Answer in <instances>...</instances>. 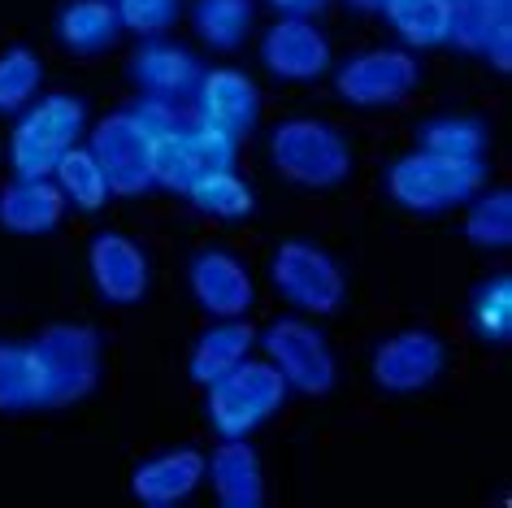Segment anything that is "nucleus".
I'll list each match as a JSON object with an SVG mask.
<instances>
[{
  "label": "nucleus",
  "mask_w": 512,
  "mask_h": 508,
  "mask_svg": "<svg viewBox=\"0 0 512 508\" xmlns=\"http://www.w3.org/2000/svg\"><path fill=\"white\" fill-rule=\"evenodd\" d=\"M486 187V161H456L439 152L413 148L391 161L387 196L408 213H447L469 205Z\"/></svg>",
  "instance_id": "1"
},
{
  "label": "nucleus",
  "mask_w": 512,
  "mask_h": 508,
  "mask_svg": "<svg viewBox=\"0 0 512 508\" xmlns=\"http://www.w3.org/2000/svg\"><path fill=\"white\" fill-rule=\"evenodd\" d=\"M87 126V105L70 92L31 100L9 131V170L14 179H53L57 161L79 144Z\"/></svg>",
  "instance_id": "2"
},
{
  "label": "nucleus",
  "mask_w": 512,
  "mask_h": 508,
  "mask_svg": "<svg viewBox=\"0 0 512 508\" xmlns=\"http://www.w3.org/2000/svg\"><path fill=\"white\" fill-rule=\"evenodd\" d=\"M287 391V378L270 361L243 357L235 370H226L204 387V413H209V426L222 439H248L256 426H265L283 409Z\"/></svg>",
  "instance_id": "3"
},
{
  "label": "nucleus",
  "mask_w": 512,
  "mask_h": 508,
  "mask_svg": "<svg viewBox=\"0 0 512 508\" xmlns=\"http://www.w3.org/2000/svg\"><path fill=\"white\" fill-rule=\"evenodd\" d=\"M270 157H274V170L287 183L313 187V192H330V187L348 183V174L356 165L348 139L330 122H317V118L278 122L270 135Z\"/></svg>",
  "instance_id": "4"
},
{
  "label": "nucleus",
  "mask_w": 512,
  "mask_h": 508,
  "mask_svg": "<svg viewBox=\"0 0 512 508\" xmlns=\"http://www.w3.org/2000/svg\"><path fill=\"white\" fill-rule=\"evenodd\" d=\"M44 365V409H66L100 383V335L79 322H53L31 339Z\"/></svg>",
  "instance_id": "5"
},
{
  "label": "nucleus",
  "mask_w": 512,
  "mask_h": 508,
  "mask_svg": "<svg viewBox=\"0 0 512 508\" xmlns=\"http://www.w3.org/2000/svg\"><path fill=\"white\" fill-rule=\"evenodd\" d=\"M239 139H230L213 126H204L196 113H183L174 126L152 135V187H165V192H183L200 179L204 170H226L235 165Z\"/></svg>",
  "instance_id": "6"
},
{
  "label": "nucleus",
  "mask_w": 512,
  "mask_h": 508,
  "mask_svg": "<svg viewBox=\"0 0 512 508\" xmlns=\"http://www.w3.org/2000/svg\"><path fill=\"white\" fill-rule=\"evenodd\" d=\"M270 283L278 287L283 300H291L300 313H313V317L339 313L343 300H348V278H343L339 261L326 248L304 244V239H287V244L274 248Z\"/></svg>",
  "instance_id": "7"
},
{
  "label": "nucleus",
  "mask_w": 512,
  "mask_h": 508,
  "mask_svg": "<svg viewBox=\"0 0 512 508\" xmlns=\"http://www.w3.org/2000/svg\"><path fill=\"white\" fill-rule=\"evenodd\" d=\"M256 339H261L265 357L287 378L291 391H300V396H330L335 391L339 383L335 352H330L326 335L313 322H304V317H278Z\"/></svg>",
  "instance_id": "8"
},
{
  "label": "nucleus",
  "mask_w": 512,
  "mask_h": 508,
  "mask_svg": "<svg viewBox=\"0 0 512 508\" xmlns=\"http://www.w3.org/2000/svg\"><path fill=\"white\" fill-rule=\"evenodd\" d=\"M417 83H421V61L413 57V48H369V53L343 61L335 74V92L352 109L400 105V100L417 92Z\"/></svg>",
  "instance_id": "9"
},
{
  "label": "nucleus",
  "mask_w": 512,
  "mask_h": 508,
  "mask_svg": "<svg viewBox=\"0 0 512 508\" xmlns=\"http://www.w3.org/2000/svg\"><path fill=\"white\" fill-rule=\"evenodd\" d=\"M87 148H92L96 165L105 170V183L113 196H144L152 187V135L139 126L131 109L100 118Z\"/></svg>",
  "instance_id": "10"
},
{
  "label": "nucleus",
  "mask_w": 512,
  "mask_h": 508,
  "mask_svg": "<svg viewBox=\"0 0 512 508\" xmlns=\"http://www.w3.org/2000/svg\"><path fill=\"white\" fill-rule=\"evenodd\" d=\"M443 365H447V348L434 330H400V335L382 339L374 348L369 374L391 396H413V391H426L443 374Z\"/></svg>",
  "instance_id": "11"
},
{
  "label": "nucleus",
  "mask_w": 512,
  "mask_h": 508,
  "mask_svg": "<svg viewBox=\"0 0 512 508\" xmlns=\"http://www.w3.org/2000/svg\"><path fill=\"white\" fill-rule=\"evenodd\" d=\"M187 287L209 317H248L256 304V283L235 252L204 248L187 265Z\"/></svg>",
  "instance_id": "12"
},
{
  "label": "nucleus",
  "mask_w": 512,
  "mask_h": 508,
  "mask_svg": "<svg viewBox=\"0 0 512 508\" xmlns=\"http://www.w3.org/2000/svg\"><path fill=\"white\" fill-rule=\"evenodd\" d=\"M191 100H196V118L230 139L252 135L256 118H261V87L243 70H204Z\"/></svg>",
  "instance_id": "13"
},
{
  "label": "nucleus",
  "mask_w": 512,
  "mask_h": 508,
  "mask_svg": "<svg viewBox=\"0 0 512 508\" xmlns=\"http://www.w3.org/2000/svg\"><path fill=\"white\" fill-rule=\"evenodd\" d=\"M87 270H92L100 300L122 304V309L126 304H139L152 287L148 252L118 231H100L92 244H87Z\"/></svg>",
  "instance_id": "14"
},
{
  "label": "nucleus",
  "mask_w": 512,
  "mask_h": 508,
  "mask_svg": "<svg viewBox=\"0 0 512 508\" xmlns=\"http://www.w3.org/2000/svg\"><path fill=\"white\" fill-rule=\"evenodd\" d=\"M261 61L274 79L313 83L330 70V40L309 18H278L261 40Z\"/></svg>",
  "instance_id": "15"
},
{
  "label": "nucleus",
  "mask_w": 512,
  "mask_h": 508,
  "mask_svg": "<svg viewBox=\"0 0 512 508\" xmlns=\"http://www.w3.org/2000/svg\"><path fill=\"white\" fill-rule=\"evenodd\" d=\"M452 44L486 57L499 74L512 66V0H452Z\"/></svg>",
  "instance_id": "16"
},
{
  "label": "nucleus",
  "mask_w": 512,
  "mask_h": 508,
  "mask_svg": "<svg viewBox=\"0 0 512 508\" xmlns=\"http://www.w3.org/2000/svg\"><path fill=\"white\" fill-rule=\"evenodd\" d=\"M200 61L196 53L165 40H148L139 53L131 57V83L152 100H170V105H183V100L196 92L200 83Z\"/></svg>",
  "instance_id": "17"
},
{
  "label": "nucleus",
  "mask_w": 512,
  "mask_h": 508,
  "mask_svg": "<svg viewBox=\"0 0 512 508\" xmlns=\"http://www.w3.org/2000/svg\"><path fill=\"white\" fill-rule=\"evenodd\" d=\"M204 478L222 508H261L265 504V469L248 439H222L213 456H204Z\"/></svg>",
  "instance_id": "18"
},
{
  "label": "nucleus",
  "mask_w": 512,
  "mask_h": 508,
  "mask_svg": "<svg viewBox=\"0 0 512 508\" xmlns=\"http://www.w3.org/2000/svg\"><path fill=\"white\" fill-rule=\"evenodd\" d=\"M200 482H204V452L174 448V452H161V456H152V461L135 465L131 495L148 508H174V504H183Z\"/></svg>",
  "instance_id": "19"
},
{
  "label": "nucleus",
  "mask_w": 512,
  "mask_h": 508,
  "mask_svg": "<svg viewBox=\"0 0 512 508\" xmlns=\"http://www.w3.org/2000/svg\"><path fill=\"white\" fill-rule=\"evenodd\" d=\"M66 218V196L53 179H14L0 192V226L14 235H48Z\"/></svg>",
  "instance_id": "20"
},
{
  "label": "nucleus",
  "mask_w": 512,
  "mask_h": 508,
  "mask_svg": "<svg viewBox=\"0 0 512 508\" xmlns=\"http://www.w3.org/2000/svg\"><path fill=\"white\" fill-rule=\"evenodd\" d=\"M252 344H256V330L243 322V317H217V326H209L196 344H191V357H187L191 383L209 387L213 378L235 370V365L252 352Z\"/></svg>",
  "instance_id": "21"
},
{
  "label": "nucleus",
  "mask_w": 512,
  "mask_h": 508,
  "mask_svg": "<svg viewBox=\"0 0 512 508\" xmlns=\"http://www.w3.org/2000/svg\"><path fill=\"white\" fill-rule=\"evenodd\" d=\"M118 35H122V22L113 0H70L57 14V40L66 53H79V57L105 53V48L118 44Z\"/></svg>",
  "instance_id": "22"
},
{
  "label": "nucleus",
  "mask_w": 512,
  "mask_h": 508,
  "mask_svg": "<svg viewBox=\"0 0 512 508\" xmlns=\"http://www.w3.org/2000/svg\"><path fill=\"white\" fill-rule=\"evenodd\" d=\"M44 409V365L35 344H0V413Z\"/></svg>",
  "instance_id": "23"
},
{
  "label": "nucleus",
  "mask_w": 512,
  "mask_h": 508,
  "mask_svg": "<svg viewBox=\"0 0 512 508\" xmlns=\"http://www.w3.org/2000/svg\"><path fill=\"white\" fill-rule=\"evenodd\" d=\"M382 14L404 40V48L452 44V0H387Z\"/></svg>",
  "instance_id": "24"
},
{
  "label": "nucleus",
  "mask_w": 512,
  "mask_h": 508,
  "mask_svg": "<svg viewBox=\"0 0 512 508\" xmlns=\"http://www.w3.org/2000/svg\"><path fill=\"white\" fill-rule=\"evenodd\" d=\"M417 148L439 152V157H456V161H486L491 148V131L482 118H465V113H447L434 118L417 131Z\"/></svg>",
  "instance_id": "25"
},
{
  "label": "nucleus",
  "mask_w": 512,
  "mask_h": 508,
  "mask_svg": "<svg viewBox=\"0 0 512 508\" xmlns=\"http://www.w3.org/2000/svg\"><path fill=\"white\" fill-rule=\"evenodd\" d=\"M187 196L200 213L222 218V222H239V218H248V213H256V192L230 170V165L226 170H204L200 179L187 187Z\"/></svg>",
  "instance_id": "26"
},
{
  "label": "nucleus",
  "mask_w": 512,
  "mask_h": 508,
  "mask_svg": "<svg viewBox=\"0 0 512 508\" xmlns=\"http://www.w3.org/2000/svg\"><path fill=\"white\" fill-rule=\"evenodd\" d=\"M53 183L61 187V196H66V205H74L79 213H96V209H105V200H109L105 170H100V165H96L92 148H79V144H74V148L66 152V157L57 161Z\"/></svg>",
  "instance_id": "27"
},
{
  "label": "nucleus",
  "mask_w": 512,
  "mask_h": 508,
  "mask_svg": "<svg viewBox=\"0 0 512 508\" xmlns=\"http://www.w3.org/2000/svg\"><path fill=\"white\" fill-rule=\"evenodd\" d=\"M191 27L209 48L217 53H230L248 40L252 27V0H196L191 9Z\"/></svg>",
  "instance_id": "28"
},
{
  "label": "nucleus",
  "mask_w": 512,
  "mask_h": 508,
  "mask_svg": "<svg viewBox=\"0 0 512 508\" xmlns=\"http://www.w3.org/2000/svg\"><path fill=\"white\" fill-rule=\"evenodd\" d=\"M465 239L482 252H504L512 244V192L495 187V192H482L469 200L465 213Z\"/></svg>",
  "instance_id": "29"
},
{
  "label": "nucleus",
  "mask_w": 512,
  "mask_h": 508,
  "mask_svg": "<svg viewBox=\"0 0 512 508\" xmlns=\"http://www.w3.org/2000/svg\"><path fill=\"white\" fill-rule=\"evenodd\" d=\"M44 83V66L27 44H14L0 53V113H22Z\"/></svg>",
  "instance_id": "30"
},
{
  "label": "nucleus",
  "mask_w": 512,
  "mask_h": 508,
  "mask_svg": "<svg viewBox=\"0 0 512 508\" xmlns=\"http://www.w3.org/2000/svg\"><path fill=\"white\" fill-rule=\"evenodd\" d=\"M469 317H473V330H478L486 344H508V335H512V278L495 274V278H486V283H478Z\"/></svg>",
  "instance_id": "31"
},
{
  "label": "nucleus",
  "mask_w": 512,
  "mask_h": 508,
  "mask_svg": "<svg viewBox=\"0 0 512 508\" xmlns=\"http://www.w3.org/2000/svg\"><path fill=\"white\" fill-rule=\"evenodd\" d=\"M122 31H135L139 40H161L178 18V0H113Z\"/></svg>",
  "instance_id": "32"
},
{
  "label": "nucleus",
  "mask_w": 512,
  "mask_h": 508,
  "mask_svg": "<svg viewBox=\"0 0 512 508\" xmlns=\"http://www.w3.org/2000/svg\"><path fill=\"white\" fill-rule=\"evenodd\" d=\"M270 5L283 18H313V14H322L326 9V0H270Z\"/></svg>",
  "instance_id": "33"
},
{
  "label": "nucleus",
  "mask_w": 512,
  "mask_h": 508,
  "mask_svg": "<svg viewBox=\"0 0 512 508\" xmlns=\"http://www.w3.org/2000/svg\"><path fill=\"white\" fill-rule=\"evenodd\" d=\"M352 9H361V14H382V5H387V0H348Z\"/></svg>",
  "instance_id": "34"
}]
</instances>
